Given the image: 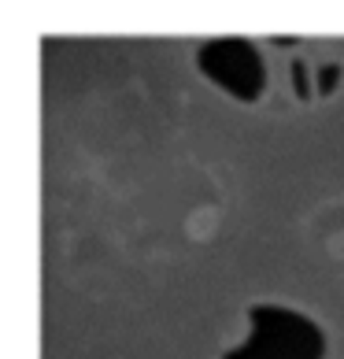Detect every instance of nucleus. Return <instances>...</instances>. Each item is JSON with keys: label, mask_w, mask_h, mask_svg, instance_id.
<instances>
[{"label": "nucleus", "mask_w": 344, "mask_h": 359, "mask_svg": "<svg viewBox=\"0 0 344 359\" xmlns=\"http://www.w3.org/2000/svg\"><path fill=\"white\" fill-rule=\"evenodd\" d=\"M215 226H219V208H196L189 215V233L196 237V241L211 237V233H215Z\"/></svg>", "instance_id": "f257e3e1"}]
</instances>
